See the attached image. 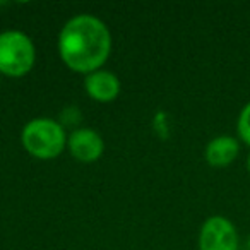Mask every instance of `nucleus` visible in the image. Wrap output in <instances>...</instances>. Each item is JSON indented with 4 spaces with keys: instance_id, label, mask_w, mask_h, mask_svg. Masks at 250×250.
I'll return each mask as SVG.
<instances>
[{
    "instance_id": "obj_2",
    "label": "nucleus",
    "mask_w": 250,
    "mask_h": 250,
    "mask_svg": "<svg viewBox=\"0 0 250 250\" xmlns=\"http://www.w3.org/2000/svg\"><path fill=\"white\" fill-rule=\"evenodd\" d=\"M67 134L63 125L53 118H33L21 132L22 147L38 160H53L67 146Z\"/></svg>"
},
{
    "instance_id": "obj_6",
    "label": "nucleus",
    "mask_w": 250,
    "mask_h": 250,
    "mask_svg": "<svg viewBox=\"0 0 250 250\" xmlns=\"http://www.w3.org/2000/svg\"><path fill=\"white\" fill-rule=\"evenodd\" d=\"M84 87L91 100L100 101V103H110L117 100L120 94V79L110 70H94L87 74L84 79Z\"/></svg>"
},
{
    "instance_id": "obj_9",
    "label": "nucleus",
    "mask_w": 250,
    "mask_h": 250,
    "mask_svg": "<svg viewBox=\"0 0 250 250\" xmlns=\"http://www.w3.org/2000/svg\"><path fill=\"white\" fill-rule=\"evenodd\" d=\"M247 170H249V173H250V153H249V156H247Z\"/></svg>"
},
{
    "instance_id": "obj_4",
    "label": "nucleus",
    "mask_w": 250,
    "mask_h": 250,
    "mask_svg": "<svg viewBox=\"0 0 250 250\" xmlns=\"http://www.w3.org/2000/svg\"><path fill=\"white\" fill-rule=\"evenodd\" d=\"M199 250H238V231L225 216H211L199 233Z\"/></svg>"
},
{
    "instance_id": "obj_1",
    "label": "nucleus",
    "mask_w": 250,
    "mask_h": 250,
    "mask_svg": "<svg viewBox=\"0 0 250 250\" xmlns=\"http://www.w3.org/2000/svg\"><path fill=\"white\" fill-rule=\"evenodd\" d=\"M59 53L70 70L87 76L106 63L111 53V33L101 19L79 14L63 24Z\"/></svg>"
},
{
    "instance_id": "obj_10",
    "label": "nucleus",
    "mask_w": 250,
    "mask_h": 250,
    "mask_svg": "<svg viewBox=\"0 0 250 250\" xmlns=\"http://www.w3.org/2000/svg\"><path fill=\"white\" fill-rule=\"evenodd\" d=\"M243 250H250V238L247 240V243H245V247H243Z\"/></svg>"
},
{
    "instance_id": "obj_3",
    "label": "nucleus",
    "mask_w": 250,
    "mask_h": 250,
    "mask_svg": "<svg viewBox=\"0 0 250 250\" xmlns=\"http://www.w3.org/2000/svg\"><path fill=\"white\" fill-rule=\"evenodd\" d=\"M36 48L33 40L22 31L0 33V74L22 77L33 69Z\"/></svg>"
},
{
    "instance_id": "obj_8",
    "label": "nucleus",
    "mask_w": 250,
    "mask_h": 250,
    "mask_svg": "<svg viewBox=\"0 0 250 250\" xmlns=\"http://www.w3.org/2000/svg\"><path fill=\"white\" fill-rule=\"evenodd\" d=\"M236 132L240 139L250 146V101L240 111L238 120H236Z\"/></svg>"
},
{
    "instance_id": "obj_7",
    "label": "nucleus",
    "mask_w": 250,
    "mask_h": 250,
    "mask_svg": "<svg viewBox=\"0 0 250 250\" xmlns=\"http://www.w3.org/2000/svg\"><path fill=\"white\" fill-rule=\"evenodd\" d=\"M240 144L235 137L231 136H218L211 139L206 146L204 156L211 167L225 168L229 167L233 161L238 158Z\"/></svg>"
},
{
    "instance_id": "obj_5",
    "label": "nucleus",
    "mask_w": 250,
    "mask_h": 250,
    "mask_svg": "<svg viewBox=\"0 0 250 250\" xmlns=\"http://www.w3.org/2000/svg\"><path fill=\"white\" fill-rule=\"evenodd\" d=\"M70 154L81 163H93L100 160L104 151L103 137L93 129H77L67 139Z\"/></svg>"
}]
</instances>
